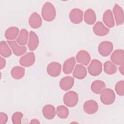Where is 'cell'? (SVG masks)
I'll use <instances>...</instances> for the list:
<instances>
[{
	"label": "cell",
	"instance_id": "cell-16",
	"mask_svg": "<svg viewBox=\"0 0 124 124\" xmlns=\"http://www.w3.org/2000/svg\"><path fill=\"white\" fill-rule=\"evenodd\" d=\"M29 24L32 28H40L42 24V20L40 16L36 12L33 13L29 17Z\"/></svg>",
	"mask_w": 124,
	"mask_h": 124
},
{
	"label": "cell",
	"instance_id": "cell-8",
	"mask_svg": "<svg viewBox=\"0 0 124 124\" xmlns=\"http://www.w3.org/2000/svg\"><path fill=\"white\" fill-rule=\"evenodd\" d=\"M35 61V54L32 52H28L19 60V63L21 65L24 67H30L32 65Z\"/></svg>",
	"mask_w": 124,
	"mask_h": 124
},
{
	"label": "cell",
	"instance_id": "cell-30",
	"mask_svg": "<svg viewBox=\"0 0 124 124\" xmlns=\"http://www.w3.org/2000/svg\"><path fill=\"white\" fill-rule=\"evenodd\" d=\"M115 90L117 94L120 96L124 95V81L120 80L117 82L115 86Z\"/></svg>",
	"mask_w": 124,
	"mask_h": 124
},
{
	"label": "cell",
	"instance_id": "cell-3",
	"mask_svg": "<svg viewBox=\"0 0 124 124\" xmlns=\"http://www.w3.org/2000/svg\"><path fill=\"white\" fill-rule=\"evenodd\" d=\"M64 104L68 107H74L78 103V93L73 91H70L64 94L63 97Z\"/></svg>",
	"mask_w": 124,
	"mask_h": 124
},
{
	"label": "cell",
	"instance_id": "cell-33",
	"mask_svg": "<svg viewBox=\"0 0 124 124\" xmlns=\"http://www.w3.org/2000/svg\"><path fill=\"white\" fill-rule=\"evenodd\" d=\"M6 65V60L2 57H0V69H3Z\"/></svg>",
	"mask_w": 124,
	"mask_h": 124
},
{
	"label": "cell",
	"instance_id": "cell-20",
	"mask_svg": "<svg viewBox=\"0 0 124 124\" xmlns=\"http://www.w3.org/2000/svg\"><path fill=\"white\" fill-rule=\"evenodd\" d=\"M76 62V60L74 57L68 58L65 60L63 64V72L65 74H71L74 69Z\"/></svg>",
	"mask_w": 124,
	"mask_h": 124
},
{
	"label": "cell",
	"instance_id": "cell-26",
	"mask_svg": "<svg viewBox=\"0 0 124 124\" xmlns=\"http://www.w3.org/2000/svg\"><path fill=\"white\" fill-rule=\"evenodd\" d=\"M28 37L29 33L28 31L25 29H22L21 30L19 34L17 37L16 42L20 46H24L27 44Z\"/></svg>",
	"mask_w": 124,
	"mask_h": 124
},
{
	"label": "cell",
	"instance_id": "cell-6",
	"mask_svg": "<svg viewBox=\"0 0 124 124\" xmlns=\"http://www.w3.org/2000/svg\"><path fill=\"white\" fill-rule=\"evenodd\" d=\"M83 11L78 8L73 9L70 12L69 18L72 23L75 24L80 23L83 20Z\"/></svg>",
	"mask_w": 124,
	"mask_h": 124
},
{
	"label": "cell",
	"instance_id": "cell-13",
	"mask_svg": "<svg viewBox=\"0 0 124 124\" xmlns=\"http://www.w3.org/2000/svg\"><path fill=\"white\" fill-rule=\"evenodd\" d=\"M77 62L83 65H87L91 61V56L88 52L86 50L79 51L76 55Z\"/></svg>",
	"mask_w": 124,
	"mask_h": 124
},
{
	"label": "cell",
	"instance_id": "cell-1",
	"mask_svg": "<svg viewBox=\"0 0 124 124\" xmlns=\"http://www.w3.org/2000/svg\"><path fill=\"white\" fill-rule=\"evenodd\" d=\"M41 15L44 20L50 22L53 21L56 17V9L54 5L49 2H46L43 6Z\"/></svg>",
	"mask_w": 124,
	"mask_h": 124
},
{
	"label": "cell",
	"instance_id": "cell-12",
	"mask_svg": "<svg viewBox=\"0 0 124 124\" xmlns=\"http://www.w3.org/2000/svg\"><path fill=\"white\" fill-rule=\"evenodd\" d=\"M113 12L115 18L117 26L121 25L124 23V12L121 7L118 4H115L113 8Z\"/></svg>",
	"mask_w": 124,
	"mask_h": 124
},
{
	"label": "cell",
	"instance_id": "cell-28",
	"mask_svg": "<svg viewBox=\"0 0 124 124\" xmlns=\"http://www.w3.org/2000/svg\"><path fill=\"white\" fill-rule=\"evenodd\" d=\"M0 54L4 58H8L12 54V51L8 46L7 43L4 41H1L0 43Z\"/></svg>",
	"mask_w": 124,
	"mask_h": 124
},
{
	"label": "cell",
	"instance_id": "cell-24",
	"mask_svg": "<svg viewBox=\"0 0 124 124\" xmlns=\"http://www.w3.org/2000/svg\"><path fill=\"white\" fill-rule=\"evenodd\" d=\"M19 29L16 27H11L7 29L4 33L5 38L8 41L15 39L19 35Z\"/></svg>",
	"mask_w": 124,
	"mask_h": 124
},
{
	"label": "cell",
	"instance_id": "cell-31",
	"mask_svg": "<svg viewBox=\"0 0 124 124\" xmlns=\"http://www.w3.org/2000/svg\"><path fill=\"white\" fill-rule=\"evenodd\" d=\"M23 116V114L21 112H16L12 116V121L14 124H21V119Z\"/></svg>",
	"mask_w": 124,
	"mask_h": 124
},
{
	"label": "cell",
	"instance_id": "cell-27",
	"mask_svg": "<svg viewBox=\"0 0 124 124\" xmlns=\"http://www.w3.org/2000/svg\"><path fill=\"white\" fill-rule=\"evenodd\" d=\"M104 70L108 75H113L117 72V66L111 61H107L104 64Z\"/></svg>",
	"mask_w": 124,
	"mask_h": 124
},
{
	"label": "cell",
	"instance_id": "cell-32",
	"mask_svg": "<svg viewBox=\"0 0 124 124\" xmlns=\"http://www.w3.org/2000/svg\"><path fill=\"white\" fill-rule=\"evenodd\" d=\"M8 121L7 115L3 112L0 113V124H5Z\"/></svg>",
	"mask_w": 124,
	"mask_h": 124
},
{
	"label": "cell",
	"instance_id": "cell-15",
	"mask_svg": "<svg viewBox=\"0 0 124 124\" xmlns=\"http://www.w3.org/2000/svg\"><path fill=\"white\" fill-rule=\"evenodd\" d=\"M74 84V79L70 76L64 77L62 78L59 83L61 89L63 91H68L71 89Z\"/></svg>",
	"mask_w": 124,
	"mask_h": 124
},
{
	"label": "cell",
	"instance_id": "cell-7",
	"mask_svg": "<svg viewBox=\"0 0 124 124\" xmlns=\"http://www.w3.org/2000/svg\"><path fill=\"white\" fill-rule=\"evenodd\" d=\"M62 65L58 62H52L49 63L47 66L46 71L47 74L51 77H57L61 72Z\"/></svg>",
	"mask_w": 124,
	"mask_h": 124
},
{
	"label": "cell",
	"instance_id": "cell-29",
	"mask_svg": "<svg viewBox=\"0 0 124 124\" xmlns=\"http://www.w3.org/2000/svg\"><path fill=\"white\" fill-rule=\"evenodd\" d=\"M56 113L57 116L61 119H66L68 117L69 111L68 108L64 106L60 105L56 108Z\"/></svg>",
	"mask_w": 124,
	"mask_h": 124
},
{
	"label": "cell",
	"instance_id": "cell-9",
	"mask_svg": "<svg viewBox=\"0 0 124 124\" xmlns=\"http://www.w3.org/2000/svg\"><path fill=\"white\" fill-rule=\"evenodd\" d=\"M7 43L11 47L14 54L16 56H21L27 51V47L25 46H20L15 41H7Z\"/></svg>",
	"mask_w": 124,
	"mask_h": 124
},
{
	"label": "cell",
	"instance_id": "cell-17",
	"mask_svg": "<svg viewBox=\"0 0 124 124\" xmlns=\"http://www.w3.org/2000/svg\"><path fill=\"white\" fill-rule=\"evenodd\" d=\"M39 43L38 37L36 33L31 31L29 34V39L28 43V47L30 50H35L38 47Z\"/></svg>",
	"mask_w": 124,
	"mask_h": 124
},
{
	"label": "cell",
	"instance_id": "cell-5",
	"mask_svg": "<svg viewBox=\"0 0 124 124\" xmlns=\"http://www.w3.org/2000/svg\"><path fill=\"white\" fill-rule=\"evenodd\" d=\"M113 46L112 43L108 41H105L101 42L98 47V50L99 54L103 56H108L112 51Z\"/></svg>",
	"mask_w": 124,
	"mask_h": 124
},
{
	"label": "cell",
	"instance_id": "cell-21",
	"mask_svg": "<svg viewBox=\"0 0 124 124\" xmlns=\"http://www.w3.org/2000/svg\"><path fill=\"white\" fill-rule=\"evenodd\" d=\"M103 20L105 24L108 28H113L115 26V22L111 11L107 10L103 14Z\"/></svg>",
	"mask_w": 124,
	"mask_h": 124
},
{
	"label": "cell",
	"instance_id": "cell-10",
	"mask_svg": "<svg viewBox=\"0 0 124 124\" xmlns=\"http://www.w3.org/2000/svg\"><path fill=\"white\" fill-rule=\"evenodd\" d=\"M98 109V105L94 100H87L83 104V110L88 114H94L97 111Z\"/></svg>",
	"mask_w": 124,
	"mask_h": 124
},
{
	"label": "cell",
	"instance_id": "cell-23",
	"mask_svg": "<svg viewBox=\"0 0 124 124\" xmlns=\"http://www.w3.org/2000/svg\"><path fill=\"white\" fill-rule=\"evenodd\" d=\"M84 19L87 24L90 25L93 24L96 19V16L94 11L92 9H87L85 12Z\"/></svg>",
	"mask_w": 124,
	"mask_h": 124
},
{
	"label": "cell",
	"instance_id": "cell-35",
	"mask_svg": "<svg viewBox=\"0 0 124 124\" xmlns=\"http://www.w3.org/2000/svg\"><path fill=\"white\" fill-rule=\"evenodd\" d=\"M30 123V124H40V122L37 119H33L31 121Z\"/></svg>",
	"mask_w": 124,
	"mask_h": 124
},
{
	"label": "cell",
	"instance_id": "cell-14",
	"mask_svg": "<svg viewBox=\"0 0 124 124\" xmlns=\"http://www.w3.org/2000/svg\"><path fill=\"white\" fill-rule=\"evenodd\" d=\"M93 29L94 34L99 36H105L109 31V29L105 27L101 21L97 22L93 26Z\"/></svg>",
	"mask_w": 124,
	"mask_h": 124
},
{
	"label": "cell",
	"instance_id": "cell-4",
	"mask_svg": "<svg viewBox=\"0 0 124 124\" xmlns=\"http://www.w3.org/2000/svg\"><path fill=\"white\" fill-rule=\"evenodd\" d=\"M88 70L89 74L93 76L99 75L102 71V64L100 61L96 59L93 60L89 66Z\"/></svg>",
	"mask_w": 124,
	"mask_h": 124
},
{
	"label": "cell",
	"instance_id": "cell-2",
	"mask_svg": "<svg viewBox=\"0 0 124 124\" xmlns=\"http://www.w3.org/2000/svg\"><path fill=\"white\" fill-rule=\"evenodd\" d=\"M100 99L101 102L104 105H110L115 101V94L112 89L106 88L100 93Z\"/></svg>",
	"mask_w": 124,
	"mask_h": 124
},
{
	"label": "cell",
	"instance_id": "cell-25",
	"mask_svg": "<svg viewBox=\"0 0 124 124\" xmlns=\"http://www.w3.org/2000/svg\"><path fill=\"white\" fill-rule=\"evenodd\" d=\"M25 68L16 66L14 67L11 71V75L13 78L16 79H20L23 78L25 75Z\"/></svg>",
	"mask_w": 124,
	"mask_h": 124
},
{
	"label": "cell",
	"instance_id": "cell-19",
	"mask_svg": "<svg viewBox=\"0 0 124 124\" xmlns=\"http://www.w3.org/2000/svg\"><path fill=\"white\" fill-rule=\"evenodd\" d=\"M42 113L45 118L51 120L55 117L56 114V110L55 108L53 105L48 104L43 108Z\"/></svg>",
	"mask_w": 124,
	"mask_h": 124
},
{
	"label": "cell",
	"instance_id": "cell-18",
	"mask_svg": "<svg viewBox=\"0 0 124 124\" xmlns=\"http://www.w3.org/2000/svg\"><path fill=\"white\" fill-rule=\"evenodd\" d=\"M86 68L82 64H77L73 72V76L74 78L78 79H82L84 78L87 76Z\"/></svg>",
	"mask_w": 124,
	"mask_h": 124
},
{
	"label": "cell",
	"instance_id": "cell-22",
	"mask_svg": "<svg viewBox=\"0 0 124 124\" xmlns=\"http://www.w3.org/2000/svg\"><path fill=\"white\" fill-rule=\"evenodd\" d=\"M106 88L104 82L100 80H96L92 83L91 89L92 91L95 94H100Z\"/></svg>",
	"mask_w": 124,
	"mask_h": 124
},
{
	"label": "cell",
	"instance_id": "cell-11",
	"mask_svg": "<svg viewBox=\"0 0 124 124\" xmlns=\"http://www.w3.org/2000/svg\"><path fill=\"white\" fill-rule=\"evenodd\" d=\"M110 60L116 65H121L124 63V51L123 49L115 50L111 55Z\"/></svg>",
	"mask_w": 124,
	"mask_h": 124
},
{
	"label": "cell",
	"instance_id": "cell-34",
	"mask_svg": "<svg viewBox=\"0 0 124 124\" xmlns=\"http://www.w3.org/2000/svg\"><path fill=\"white\" fill-rule=\"evenodd\" d=\"M119 70L120 73L122 75H124V64L120 65V67H119Z\"/></svg>",
	"mask_w": 124,
	"mask_h": 124
}]
</instances>
